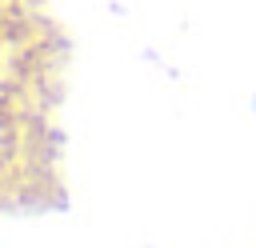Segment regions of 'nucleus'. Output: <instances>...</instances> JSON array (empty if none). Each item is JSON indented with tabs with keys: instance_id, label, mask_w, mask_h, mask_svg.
<instances>
[{
	"instance_id": "nucleus-1",
	"label": "nucleus",
	"mask_w": 256,
	"mask_h": 248,
	"mask_svg": "<svg viewBox=\"0 0 256 248\" xmlns=\"http://www.w3.org/2000/svg\"><path fill=\"white\" fill-rule=\"evenodd\" d=\"M0 12H4V0H0Z\"/></svg>"
}]
</instances>
